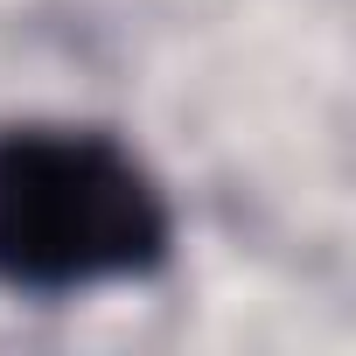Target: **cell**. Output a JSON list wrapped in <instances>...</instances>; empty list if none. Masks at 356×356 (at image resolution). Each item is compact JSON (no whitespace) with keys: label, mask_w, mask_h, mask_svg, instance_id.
<instances>
[{"label":"cell","mask_w":356,"mask_h":356,"mask_svg":"<svg viewBox=\"0 0 356 356\" xmlns=\"http://www.w3.org/2000/svg\"><path fill=\"white\" fill-rule=\"evenodd\" d=\"M175 210L154 168L105 126H0V293L70 300L154 280Z\"/></svg>","instance_id":"obj_1"}]
</instances>
